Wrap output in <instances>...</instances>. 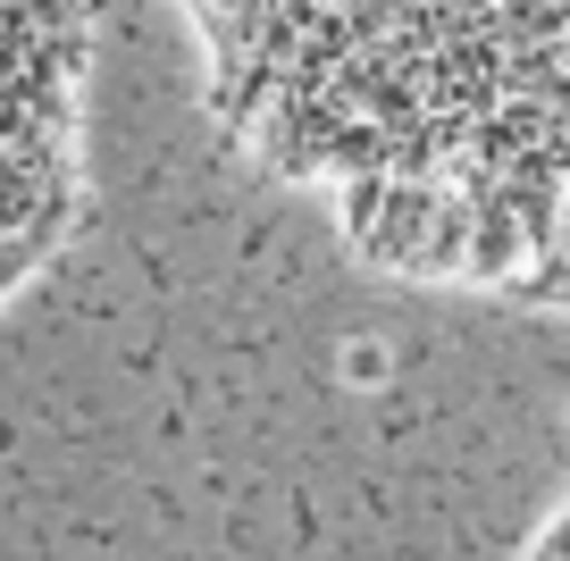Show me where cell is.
Returning <instances> with one entry per match:
<instances>
[{
	"instance_id": "obj_3",
	"label": "cell",
	"mask_w": 570,
	"mask_h": 561,
	"mask_svg": "<svg viewBox=\"0 0 570 561\" xmlns=\"http://www.w3.org/2000/svg\"><path fill=\"white\" fill-rule=\"evenodd\" d=\"M520 561H570V503H562V511L546 520V537H537V544H529Z\"/></svg>"
},
{
	"instance_id": "obj_2",
	"label": "cell",
	"mask_w": 570,
	"mask_h": 561,
	"mask_svg": "<svg viewBox=\"0 0 570 561\" xmlns=\"http://www.w3.org/2000/svg\"><path fill=\"white\" fill-rule=\"evenodd\" d=\"M92 0H0V311L51 268L85 201Z\"/></svg>"
},
{
	"instance_id": "obj_1",
	"label": "cell",
	"mask_w": 570,
	"mask_h": 561,
	"mask_svg": "<svg viewBox=\"0 0 570 561\" xmlns=\"http://www.w3.org/2000/svg\"><path fill=\"white\" fill-rule=\"evenodd\" d=\"M210 118L386 277L570 302V0H168Z\"/></svg>"
}]
</instances>
